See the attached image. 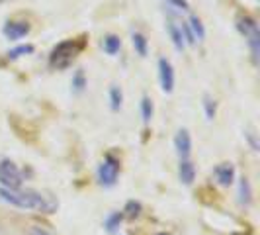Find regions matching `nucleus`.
<instances>
[{
  "instance_id": "nucleus-7",
  "label": "nucleus",
  "mask_w": 260,
  "mask_h": 235,
  "mask_svg": "<svg viewBox=\"0 0 260 235\" xmlns=\"http://www.w3.org/2000/svg\"><path fill=\"white\" fill-rule=\"evenodd\" d=\"M2 34H4V38L10 39V41H18V39L26 38L27 34H29V24H27L26 20H10V22L4 24Z\"/></svg>"
},
{
  "instance_id": "nucleus-5",
  "label": "nucleus",
  "mask_w": 260,
  "mask_h": 235,
  "mask_svg": "<svg viewBox=\"0 0 260 235\" xmlns=\"http://www.w3.org/2000/svg\"><path fill=\"white\" fill-rule=\"evenodd\" d=\"M119 174V163L112 155H108L102 161V165L98 167V181L104 186H114Z\"/></svg>"
},
{
  "instance_id": "nucleus-13",
  "label": "nucleus",
  "mask_w": 260,
  "mask_h": 235,
  "mask_svg": "<svg viewBox=\"0 0 260 235\" xmlns=\"http://www.w3.org/2000/svg\"><path fill=\"white\" fill-rule=\"evenodd\" d=\"M188 26H190V30H192V34H194V38L198 39V41H204V38H206V27H204V24H202V20L198 18V16H190V20H188Z\"/></svg>"
},
{
  "instance_id": "nucleus-21",
  "label": "nucleus",
  "mask_w": 260,
  "mask_h": 235,
  "mask_svg": "<svg viewBox=\"0 0 260 235\" xmlns=\"http://www.w3.org/2000/svg\"><path fill=\"white\" fill-rule=\"evenodd\" d=\"M119 222H121V214H112V216L108 218V222H106L108 231H110V233H114V231H116V227L119 225Z\"/></svg>"
},
{
  "instance_id": "nucleus-22",
  "label": "nucleus",
  "mask_w": 260,
  "mask_h": 235,
  "mask_svg": "<svg viewBox=\"0 0 260 235\" xmlns=\"http://www.w3.org/2000/svg\"><path fill=\"white\" fill-rule=\"evenodd\" d=\"M170 8H176V10H182V12H188L190 10V4L188 0H169Z\"/></svg>"
},
{
  "instance_id": "nucleus-16",
  "label": "nucleus",
  "mask_w": 260,
  "mask_h": 235,
  "mask_svg": "<svg viewBox=\"0 0 260 235\" xmlns=\"http://www.w3.org/2000/svg\"><path fill=\"white\" fill-rule=\"evenodd\" d=\"M141 116H143V122L149 124L151 118H153V100L149 96H143L141 98Z\"/></svg>"
},
{
  "instance_id": "nucleus-15",
  "label": "nucleus",
  "mask_w": 260,
  "mask_h": 235,
  "mask_svg": "<svg viewBox=\"0 0 260 235\" xmlns=\"http://www.w3.org/2000/svg\"><path fill=\"white\" fill-rule=\"evenodd\" d=\"M131 39H133V47H135L137 55H139V57H145V55H147V38H145L143 34L135 32Z\"/></svg>"
},
{
  "instance_id": "nucleus-10",
  "label": "nucleus",
  "mask_w": 260,
  "mask_h": 235,
  "mask_svg": "<svg viewBox=\"0 0 260 235\" xmlns=\"http://www.w3.org/2000/svg\"><path fill=\"white\" fill-rule=\"evenodd\" d=\"M215 179H217L219 184H223V186H229L235 179V167L231 163H221V165H217V167H215Z\"/></svg>"
},
{
  "instance_id": "nucleus-25",
  "label": "nucleus",
  "mask_w": 260,
  "mask_h": 235,
  "mask_svg": "<svg viewBox=\"0 0 260 235\" xmlns=\"http://www.w3.org/2000/svg\"><path fill=\"white\" fill-rule=\"evenodd\" d=\"M31 235H51V233H49V231H45V229H41V227H34Z\"/></svg>"
},
{
  "instance_id": "nucleus-17",
  "label": "nucleus",
  "mask_w": 260,
  "mask_h": 235,
  "mask_svg": "<svg viewBox=\"0 0 260 235\" xmlns=\"http://www.w3.org/2000/svg\"><path fill=\"white\" fill-rule=\"evenodd\" d=\"M239 196H241V204H245V206L250 204V184L245 177L241 179V184H239Z\"/></svg>"
},
{
  "instance_id": "nucleus-1",
  "label": "nucleus",
  "mask_w": 260,
  "mask_h": 235,
  "mask_svg": "<svg viewBox=\"0 0 260 235\" xmlns=\"http://www.w3.org/2000/svg\"><path fill=\"white\" fill-rule=\"evenodd\" d=\"M0 198L16 208L38 210L43 214H51L57 210V200L47 192L34 190V188H0Z\"/></svg>"
},
{
  "instance_id": "nucleus-24",
  "label": "nucleus",
  "mask_w": 260,
  "mask_h": 235,
  "mask_svg": "<svg viewBox=\"0 0 260 235\" xmlns=\"http://www.w3.org/2000/svg\"><path fill=\"white\" fill-rule=\"evenodd\" d=\"M247 137H248V141H250V145H252V149H254V151H258V141H256V133L248 131Z\"/></svg>"
},
{
  "instance_id": "nucleus-23",
  "label": "nucleus",
  "mask_w": 260,
  "mask_h": 235,
  "mask_svg": "<svg viewBox=\"0 0 260 235\" xmlns=\"http://www.w3.org/2000/svg\"><path fill=\"white\" fill-rule=\"evenodd\" d=\"M127 216H129V218H133V216H137V214H139V210H141V206H139V204H137V202H129V204H127Z\"/></svg>"
},
{
  "instance_id": "nucleus-18",
  "label": "nucleus",
  "mask_w": 260,
  "mask_h": 235,
  "mask_svg": "<svg viewBox=\"0 0 260 235\" xmlns=\"http://www.w3.org/2000/svg\"><path fill=\"white\" fill-rule=\"evenodd\" d=\"M84 86H86V77H84V71H82V69H78L77 73H75V77H73V91L82 92V91H84Z\"/></svg>"
},
{
  "instance_id": "nucleus-8",
  "label": "nucleus",
  "mask_w": 260,
  "mask_h": 235,
  "mask_svg": "<svg viewBox=\"0 0 260 235\" xmlns=\"http://www.w3.org/2000/svg\"><path fill=\"white\" fill-rule=\"evenodd\" d=\"M167 12H169L167 32H169V36H170V39H172V43H174V47H176V51H182L184 47H186V41H184L180 22H178V20L174 18V12H172V10H167Z\"/></svg>"
},
{
  "instance_id": "nucleus-11",
  "label": "nucleus",
  "mask_w": 260,
  "mask_h": 235,
  "mask_svg": "<svg viewBox=\"0 0 260 235\" xmlns=\"http://www.w3.org/2000/svg\"><path fill=\"white\" fill-rule=\"evenodd\" d=\"M180 181H182L184 184H192L194 183V179H196V167L190 163V161H186L184 159L182 163H180Z\"/></svg>"
},
{
  "instance_id": "nucleus-3",
  "label": "nucleus",
  "mask_w": 260,
  "mask_h": 235,
  "mask_svg": "<svg viewBox=\"0 0 260 235\" xmlns=\"http://www.w3.org/2000/svg\"><path fill=\"white\" fill-rule=\"evenodd\" d=\"M237 30L245 36V39L248 41V47L252 53V63L258 65V57H260V32L256 22L247 16V14H239L237 16Z\"/></svg>"
},
{
  "instance_id": "nucleus-14",
  "label": "nucleus",
  "mask_w": 260,
  "mask_h": 235,
  "mask_svg": "<svg viewBox=\"0 0 260 235\" xmlns=\"http://www.w3.org/2000/svg\"><path fill=\"white\" fill-rule=\"evenodd\" d=\"M121 102H123V94H121V89L116 86V84H112V89H110V106H112V110L117 112L119 108H121Z\"/></svg>"
},
{
  "instance_id": "nucleus-4",
  "label": "nucleus",
  "mask_w": 260,
  "mask_h": 235,
  "mask_svg": "<svg viewBox=\"0 0 260 235\" xmlns=\"http://www.w3.org/2000/svg\"><path fill=\"white\" fill-rule=\"evenodd\" d=\"M24 174L10 159H0V184L2 188H22Z\"/></svg>"
},
{
  "instance_id": "nucleus-2",
  "label": "nucleus",
  "mask_w": 260,
  "mask_h": 235,
  "mask_svg": "<svg viewBox=\"0 0 260 235\" xmlns=\"http://www.w3.org/2000/svg\"><path fill=\"white\" fill-rule=\"evenodd\" d=\"M84 45H86V38L67 39L63 43H59L51 51L49 65H51L53 69H67V67L71 65L78 55H80V51L84 49Z\"/></svg>"
},
{
  "instance_id": "nucleus-6",
  "label": "nucleus",
  "mask_w": 260,
  "mask_h": 235,
  "mask_svg": "<svg viewBox=\"0 0 260 235\" xmlns=\"http://www.w3.org/2000/svg\"><path fill=\"white\" fill-rule=\"evenodd\" d=\"M158 80H160V89L165 94H170L174 91V69L165 57L158 59Z\"/></svg>"
},
{
  "instance_id": "nucleus-12",
  "label": "nucleus",
  "mask_w": 260,
  "mask_h": 235,
  "mask_svg": "<svg viewBox=\"0 0 260 235\" xmlns=\"http://www.w3.org/2000/svg\"><path fill=\"white\" fill-rule=\"evenodd\" d=\"M102 47H104V51L108 53V55H116V53H119V49H121V39L117 38V36H114V34H110V36H106L104 41H102Z\"/></svg>"
},
{
  "instance_id": "nucleus-9",
  "label": "nucleus",
  "mask_w": 260,
  "mask_h": 235,
  "mask_svg": "<svg viewBox=\"0 0 260 235\" xmlns=\"http://www.w3.org/2000/svg\"><path fill=\"white\" fill-rule=\"evenodd\" d=\"M174 147H176V153L182 157V159H186V157L190 155V151H192V137H190L188 130H180L176 133Z\"/></svg>"
},
{
  "instance_id": "nucleus-19",
  "label": "nucleus",
  "mask_w": 260,
  "mask_h": 235,
  "mask_svg": "<svg viewBox=\"0 0 260 235\" xmlns=\"http://www.w3.org/2000/svg\"><path fill=\"white\" fill-rule=\"evenodd\" d=\"M27 53H34V45H18L16 49L8 51V59L16 61V59H20L22 55H27Z\"/></svg>"
},
{
  "instance_id": "nucleus-20",
  "label": "nucleus",
  "mask_w": 260,
  "mask_h": 235,
  "mask_svg": "<svg viewBox=\"0 0 260 235\" xmlns=\"http://www.w3.org/2000/svg\"><path fill=\"white\" fill-rule=\"evenodd\" d=\"M204 110H206V118H208V120H213V118H215L217 104H215V100H213L209 94L204 96Z\"/></svg>"
}]
</instances>
